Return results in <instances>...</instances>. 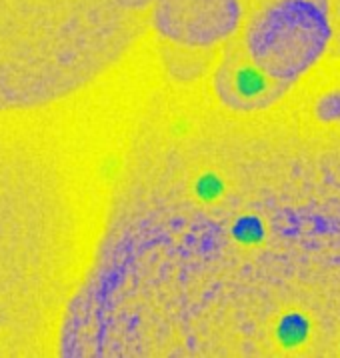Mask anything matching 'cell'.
<instances>
[{"mask_svg":"<svg viewBox=\"0 0 340 358\" xmlns=\"http://www.w3.org/2000/svg\"><path fill=\"white\" fill-rule=\"evenodd\" d=\"M232 238L242 246H258L267 238V224L255 215H244L232 224Z\"/></svg>","mask_w":340,"mask_h":358,"instance_id":"277c9868","label":"cell"},{"mask_svg":"<svg viewBox=\"0 0 340 358\" xmlns=\"http://www.w3.org/2000/svg\"><path fill=\"white\" fill-rule=\"evenodd\" d=\"M190 192L197 202L204 206H213L227 196V180L220 172L204 171L192 178Z\"/></svg>","mask_w":340,"mask_h":358,"instance_id":"3957f363","label":"cell"},{"mask_svg":"<svg viewBox=\"0 0 340 358\" xmlns=\"http://www.w3.org/2000/svg\"><path fill=\"white\" fill-rule=\"evenodd\" d=\"M188 130H190V124L183 120V118H178V120H174L172 124H170V132H172V136H185L188 134Z\"/></svg>","mask_w":340,"mask_h":358,"instance_id":"5b68a950","label":"cell"},{"mask_svg":"<svg viewBox=\"0 0 340 358\" xmlns=\"http://www.w3.org/2000/svg\"><path fill=\"white\" fill-rule=\"evenodd\" d=\"M311 320L300 310H290L276 320L274 338L283 350H300L311 338Z\"/></svg>","mask_w":340,"mask_h":358,"instance_id":"6da1fadb","label":"cell"},{"mask_svg":"<svg viewBox=\"0 0 340 358\" xmlns=\"http://www.w3.org/2000/svg\"><path fill=\"white\" fill-rule=\"evenodd\" d=\"M232 86L239 96L250 101V99L267 96L274 85L272 78L262 69H258L253 62H242L232 74Z\"/></svg>","mask_w":340,"mask_h":358,"instance_id":"7a4b0ae2","label":"cell"}]
</instances>
